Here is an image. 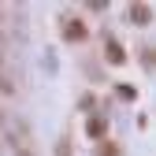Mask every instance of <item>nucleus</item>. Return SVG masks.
Segmentation results:
<instances>
[{
	"label": "nucleus",
	"mask_w": 156,
	"mask_h": 156,
	"mask_svg": "<svg viewBox=\"0 0 156 156\" xmlns=\"http://www.w3.org/2000/svg\"><path fill=\"white\" fill-rule=\"evenodd\" d=\"M0 97H15V78L8 71H0Z\"/></svg>",
	"instance_id": "f257e3e1"
},
{
	"label": "nucleus",
	"mask_w": 156,
	"mask_h": 156,
	"mask_svg": "<svg viewBox=\"0 0 156 156\" xmlns=\"http://www.w3.org/2000/svg\"><path fill=\"white\" fill-rule=\"evenodd\" d=\"M130 15H134V23H149V8L141 4V8H130Z\"/></svg>",
	"instance_id": "7ed1b4c3"
},
{
	"label": "nucleus",
	"mask_w": 156,
	"mask_h": 156,
	"mask_svg": "<svg viewBox=\"0 0 156 156\" xmlns=\"http://www.w3.org/2000/svg\"><path fill=\"white\" fill-rule=\"evenodd\" d=\"M15 156H34V149H30V141H26V134H23V138H15Z\"/></svg>",
	"instance_id": "f03ea898"
},
{
	"label": "nucleus",
	"mask_w": 156,
	"mask_h": 156,
	"mask_svg": "<svg viewBox=\"0 0 156 156\" xmlns=\"http://www.w3.org/2000/svg\"><path fill=\"white\" fill-rule=\"evenodd\" d=\"M108 52H112V63H123V52H119V45H108Z\"/></svg>",
	"instance_id": "20e7f679"
},
{
	"label": "nucleus",
	"mask_w": 156,
	"mask_h": 156,
	"mask_svg": "<svg viewBox=\"0 0 156 156\" xmlns=\"http://www.w3.org/2000/svg\"><path fill=\"white\" fill-rule=\"evenodd\" d=\"M82 34H86V26H82V23H78V26H67V37H82Z\"/></svg>",
	"instance_id": "39448f33"
}]
</instances>
